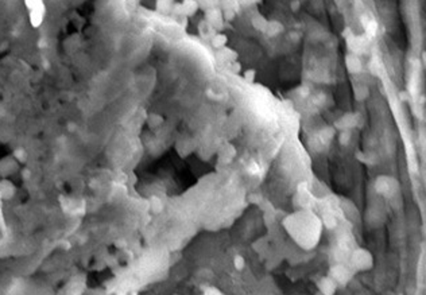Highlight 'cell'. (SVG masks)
Returning a JSON list of instances; mask_svg holds the SVG:
<instances>
[{
	"label": "cell",
	"mask_w": 426,
	"mask_h": 295,
	"mask_svg": "<svg viewBox=\"0 0 426 295\" xmlns=\"http://www.w3.org/2000/svg\"><path fill=\"white\" fill-rule=\"evenodd\" d=\"M318 287H320V293L322 295H333L337 289V283L333 281L332 278H324L318 283Z\"/></svg>",
	"instance_id": "obj_4"
},
{
	"label": "cell",
	"mask_w": 426,
	"mask_h": 295,
	"mask_svg": "<svg viewBox=\"0 0 426 295\" xmlns=\"http://www.w3.org/2000/svg\"><path fill=\"white\" fill-rule=\"evenodd\" d=\"M25 4L29 8V14L37 12V11H45L43 0H25Z\"/></svg>",
	"instance_id": "obj_5"
},
{
	"label": "cell",
	"mask_w": 426,
	"mask_h": 295,
	"mask_svg": "<svg viewBox=\"0 0 426 295\" xmlns=\"http://www.w3.org/2000/svg\"><path fill=\"white\" fill-rule=\"evenodd\" d=\"M351 271L348 270L347 267L344 266H336L332 270V279L335 282H339V283H347L349 279H351Z\"/></svg>",
	"instance_id": "obj_3"
},
{
	"label": "cell",
	"mask_w": 426,
	"mask_h": 295,
	"mask_svg": "<svg viewBox=\"0 0 426 295\" xmlns=\"http://www.w3.org/2000/svg\"><path fill=\"white\" fill-rule=\"evenodd\" d=\"M375 187H377V192L379 193V194H382V196L386 197V198H392V197L398 193V190H399L398 182H396L394 178L390 177L378 178Z\"/></svg>",
	"instance_id": "obj_2"
},
{
	"label": "cell",
	"mask_w": 426,
	"mask_h": 295,
	"mask_svg": "<svg viewBox=\"0 0 426 295\" xmlns=\"http://www.w3.org/2000/svg\"><path fill=\"white\" fill-rule=\"evenodd\" d=\"M170 4H171V0H158L159 8H170Z\"/></svg>",
	"instance_id": "obj_6"
},
{
	"label": "cell",
	"mask_w": 426,
	"mask_h": 295,
	"mask_svg": "<svg viewBox=\"0 0 426 295\" xmlns=\"http://www.w3.org/2000/svg\"><path fill=\"white\" fill-rule=\"evenodd\" d=\"M351 264L353 266L355 270L359 271H367L370 270L374 264V259H372L371 252H368L367 250L359 248L352 253Z\"/></svg>",
	"instance_id": "obj_1"
}]
</instances>
